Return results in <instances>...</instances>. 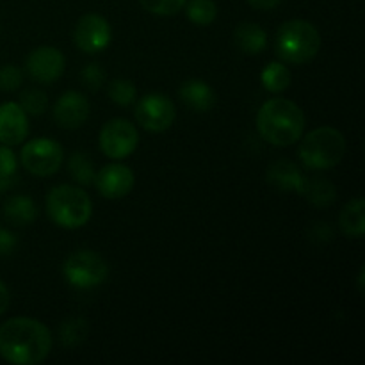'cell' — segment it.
Instances as JSON below:
<instances>
[{
	"label": "cell",
	"instance_id": "cell-1",
	"mask_svg": "<svg viewBox=\"0 0 365 365\" xmlns=\"http://www.w3.org/2000/svg\"><path fill=\"white\" fill-rule=\"evenodd\" d=\"M52 349L50 330L32 317H13L0 327V356L13 365L41 364Z\"/></svg>",
	"mask_w": 365,
	"mask_h": 365
},
{
	"label": "cell",
	"instance_id": "cell-2",
	"mask_svg": "<svg viewBox=\"0 0 365 365\" xmlns=\"http://www.w3.org/2000/svg\"><path fill=\"white\" fill-rule=\"evenodd\" d=\"M257 130L269 145L291 146L303 138L305 114L292 100L271 98L257 113Z\"/></svg>",
	"mask_w": 365,
	"mask_h": 365
},
{
	"label": "cell",
	"instance_id": "cell-3",
	"mask_svg": "<svg viewBox=\"0 0 365 365\" xmlns=\"http://www.w3.org/2000/svg\"><path fill=\"white\" fill-rule=\"evenodd\" d=\"M321 48V34L310 21L289 20L278 29L274 52L284 63L305 64L317 56Z\"/></svg>",
	"mask_w": 365,
	"mask_h": 365
},
{
	"label": "cell",
	"instance_id": "cell-4",
	"mask_svg": "<svg viewBox=\"0 0 365 365\" xmlns=\"http://www.w3.org/2000/svg\"><path fill=\"white\" fill-rule=\"evenodd\" d=\"M45 209L57 227L75 230L91 220L93 202L88 192L75 185H57L46 195Z\"/></svg>",
	"mask_w": 365,
	"mask_h": 365
},
{
	"label": "cell",
	"instance_id": "cell-5",
	"mask_svg": "<svg viewBox=\"0 0 365 365\" xmlns=\"http://www.w3.org/2000/svg\"><path fill=\"white\" fill-rule=\"evenodd\" d=\"M346 153V138L334 127H319L303 138L299 160L310 171L331 170Z\"/></svg>",
	"mask_w": 365,
	"mask_h": 365
},
{
	"label": "cell",
	"instance_id": "cell-6",
	"mask_svg": "<svg viewBox=\"0 0 365 365\" xmlns=\"http://www.w3.org/2000/svg\"><path fill=\"white\" fill-rule=\"evenodd\" d=\"M63 274L68 284L73 287L93 289L107 280L109 266L98 253L89 252V250H78L64 260Z\"/></svg>",
	"mask_w": 365,
	"mask_h": 365
},
{
	"label": "cell",
	"instance_id": "cell-7",
	"mask_svg": "<svg viewBox=\"0 0 365 365\" xmlns=\"http://www.w3.org/2000/svg\"><path fill=\"white\" fill-rule=\"evenodd\" d=\"M21 166L36 177H50L63 166V146L48 138H38L25 143L20 152Z\"/></svg>",
	"mask_w": 365,
	"mask_h": 365
},
{
	"label": "cell",
	"instance_id": "cell-8",
	"mask_svg": "<svg viewBox=\"0 0 365 365\" xmlns=\"http://www.w3.org/2000/svg\"><path fill=\"white\" fill-rule=\"evenodd\" d=\"M100 150L109 159H127L135 152L139 145V134L134 123L123 118L107 121L100 130Z\"/></svg>",
	"mask_w": 365,
	"mask_h": 365
},
{
	"label": "cell",
	"instance_id": "cell-9",
	"mask_svg": "<svg viewBox=\"0 0 365 365\" xmlns=\"http://www.w3.org/2000/svg\"><path fill=\"white\" fill-rule=\"evenodd\" d=\"M134 116L145 130L160 134V132L168 130L173 125L175 118H177V109H175V103L166 95L150 93V95H145L139 100L138 106H135Z\"/></svg>",
	"mask_w": 365,
	"mask_h": 365
},
{
	"label": "cell",
	"instance_id": "cell-10",
	"mask_svg": "<svg viewBox=\"0 0 365 365\" xmlns=\"http://www.w3.org/2000/svg\"><path fill=\"white\" fill-rule=\"evenodd\" d=\"M110 39H113V29L102 14L88 13L78 18L73 31V43L81 52H102L109 46Z\"/></svg>",
	"mask_w": 365,
	"mask_h": 365
},
{
	"label": "cell",
	"instance_id": "cell-11",
	"mask_svg": "<svg viewBox=\"0 0 365 365\" xmlns=\"http://www.w3.org/2000/svg\"><path fill=\"white\" fill-rule=\"evenodd\" d=\"M64 66H66V61H64L63 52L56 46H38L27 57L29 75L41 84L56 82L64 73Z\"/></svg>",
	"mask_w": 365,
	"mask_h": 365
},
{
	"label": "cell",
	"instance_id": "cell-12",
	"mask_svg": "<svg viewBox=\"0 0 365 365\" xmlns=\"http://www.w3.org/2000/svg\"><path fill=\"white\" fill-rule=\"evenodd\" d=\"M134 171L130 168L123 166V164H107L103 166L98 173L95 175V182L93 184L96 185L100 195L103 198L109 200H120L125 198L128 192L134 187Z\"/></svg>",
	"mask_w": 365,
	"mask_h": 365
},
{
	"label": "cell",
	"instance_id": "cell-13",
	"mask_svg": "<svg viewBox=\"0 0 365 365\" xmlns=\"http://www.w3.org/2000/svg\"><path fill=\"white\" fill-rule=\"evenodd\" d=\"M89 118V102L78 91H66L53 106V120L61 128L75 130L82 127Z\"/></svg>",
	"mask_w": 365,
	"mask_h": 365
},
{
	"label": "cell",
	"instance_id": "cell-14",
	"mask_svg": "<svg viewBox=\"0 0 365 365\" xmlns=\"http://www.w3.org/2000/svg\"><path fill=\"white\" fill-rule=\"evenodd\" d=\"M27 134L29 118L20 103H0V143L6 146H16L24 143Z\"/></svg>",
	"mask_w": 365,
	"mask_h": 365
},
{
	"label": "cell",
	"instance_id": "cell-15",
	"mask_svg": "<svg viewBox=\"0 0 365 365\" xmlns=\"http://www.w3.org/2000/svg\"><path fill=\"white\" fill-rule=\"evenodd\" d=\"M182 102L189 107V109L196 110V113H207L216 103V93L210 88L207 82L200 81V78H191L182 84L178 89Z\"/></svg>",
	"mask_w": 365,
	"mask_h": 365
},
{
	"label": "cell",
	"instance_id": "cell-16",
	"mask_svg": "<svg viewBox=\"0 0 365 365\" xmlns=\"http://www.w3.org/2000/svg\"><path fill=\"white\" fill-rule=\"evenodd\" d=\"M267 180L274 187L284 189V191H296L298 195H302L303 185H305V177L289 160H277L271 164L267 170Z\"/></svg>",
	"mask_w": 365,
	"mask_h": 365
},
{
	"label": "cell",
	"instance_id": "cell-17",
	"mask_svg": "<svg viewBox=\"0 0 365 365\" xmlns=\"http://www.w3.org/2000/svg\"><path fill=\"white\" fill-rule=\"evenodd\" d=\"M234 39L239 50L245 53H250V56H257L267 45L266 31L260 25L250 24V21H245V24H241L235 29Z\"/></svg>",
	"mask_w": 365,
	"mask_h": 365
},
{
	"label": "cell",
	"instance_id": "cell-18",
	"mask_svg": "<svg viewBox=\"0 0 365 365\" xmlns=\"http://www.w3.org/2000/svg\"><path fill=\"white\" fill-rule=\"evenodd\" d=\"M4 216L9 223L16 225V227H24V225L34 223L36 217H38V207L29 196H11L4 203Z\"/></svg>",
	"mask_w": 365,
	"mask_h": 365
},
{
	"label": "cell",
	"instance_id": "cell-19",
	"mask_svg": "<svg viewBox=\"0 0 365 365\" xmlns=\"http://www.w3.org/2000/svg\"><path fill=\"white\" fill-rule=\"evenodd\" d=\"M365 203L364 198H355L342 209L341 217H339V225H341L342 232L349 237L360 239L365 232Z\"/></svg>",
	"mask_w": 365,
	"mask_h": 365
},
{
	"label": "cell",
	"instance_id": "cell-20",
	"mask_svg": "<svg viewBox=\"0 0 365 365\" xmlns=\"http://www.w3.org/2000/svg\"><path fill=\"white\" fill-rule=\"evenodd\" d=\"M303 196H307L312 205L316 207H328L334 203L337 191H335L334 184L327 178L314 177V178H305V185H303Z\"/></svg>",
	"mask_w": 365,
	"mask_h": 365
},
{
	"label": "cell",
	"instance_id": "cell-21",
	"mask_svg": "<svg viewBox=\"0 0 365 365\" xmlns=\"http://www.w3.org/2000/svg\"><path fill=\"white\" fill-rule=\"evenodd\" d=\"M260 81H262V86L269 93H282L291 86L292 75L291 70L284 63L273 61V63H269L262 70Z\"/></svg>",
	"mask_w": 365,
	"mask_h": 365
},
{
	"label": "cell",
	"instance_id": "cell-22",
	"mask_svg": "<svg viewBox=\"0 0 365 365\" xmlns=\"http://www.w3.org/2000/svg\"><path fill=\"white\" fill-rule=\"evenodd\" d=\"M88 321L84 317H71V319L64 321L59 328V337L66 348H75V346L82 344L88 337Z\"/></svg>",
	"mask_w": 365,
	"mask_h": 365
},
{
	"label": "cell",
	"instance_id": "cell-23",
	"mask_svg": "<svg viewBox=\"0 0 365 365\" xmlns=\"http://www.w3.org/2000/svg\"><path fill=\"white\" fill-rule=\"evenodd\" d=\"M185 4H187V7H185L187 18L195 25L207 27L216 20L217 6L214 0H189Z\"/></svg>",
	"mask_w": 365,
	"mask_h": 365
},
{
	"label": "cell",
	"instance_id": "cell-24",
	"mask_svg": "<svg viewBox=\"0 0 365 365\" xmlns=\"http://www.w3.org/2000/svg\"><path fill=\"white\" fill-rule=\"evenodd\" d=\"M68 166H70L71 177L81 185H91L95 182L96 173L93 168V160L84 152H75L68 160Z\"/></svg>",
	"mask_w": 365,
	"mask_h": 365
},
{
	"label": "cell",
	"instance_id": "cell-25",
	"mask_svg": "<svg viewBox=\"0 0 365 365\" xmlns=\"http://www.w3.org/2000/svg\"><path fill=\"white\" fill-rule=\"evenodd\" d=\"M109 98L118 106H132L138 98V89H135L134 82L127 81V78H114L109 84Z\"/></svg>",
	"mask_w": 365,
	"mask_h": 365
},
{
	"label": "cell",
	"instance_id": "cell-26",
	"mask_svg": "<svg viewBox=\"0 0 365 365\" xmlns=\"http://www.w3.org/2000/svg\"><path fill=\"white\" fill-rule=\"evenodd\" d=\"M21 109L27 114H32V116H39L46 110L48 107V98H46L45 93L41 89H27L20 95Z\"/></svg>",
	"mask_w": 365,
	"mask_h": 365
},
{
	"label": "cell",
	"instance_id": "cell-27",
	"mask_svg": "<svg viewBox=\"0 0 365 365\" xmlns=\"http://www.w3.org/2000/svg\"><path fill=\"white\" fill-rule=\"evenodd\" d=\"M16 157L11 152L9 146H0V191H6V189L13 184V178L14 175H16Z\"/></svg>",
	"mask_w": 365,
	"mask_h": 365
},
{
	"label": "cell",
	"instance_id": "cell-28",
	"mask_svg": "<svg viewBox=\"0 0 365 365\" xmlns=\"http://www.w3.org/2000/svg\"><path fill=\"white\" fill-rule=\"evenodd\" d=\"M185 2L187 0H139L148 13L157 16H173L185 6Z\"/></svg>",
	"mask_w": 365,
	"mask_h": 365
},
{
	"label": "cell",
	"instance_id": "cell-29",
	"mask_svg": "<svg viewBox=\"0 0 365 365\" xmlns=\"http://www.w3.org/2000/svg\"><path fill=\"white\" fill-rule=\"evenodd\" d=\"M24 81V71L14 64H6L0 68V89L2 91H16Z\"/></svg>",
	"mask_w": 365,
	"mask_h": 365
},
{
	"label": "cell",
	"instance_id": "cell-30",
	"mask_svg": "<svg viewBox=\"0 0 365 365\" xmlns=\"http://www.w3.org/2000/svg\"><path fill=\"white\" fill-rule=\"evenodd\" d=\"M81 75H82V81H84V84L88 86L89 89H93V91H95V89H98L100 86L103 84V70L100 68V64H95V63L88 64V66L82 70Z\"/></svg>",
	"mask_w": 365,
	"mask_h": 365
},
{
	"label": "cell",
	"instance_id": "cell-31",
	"mask_svg": "<svg viewBox=\"0 0 365 365\" xmlns=\"http://www.w3.org/2000/svg\"><path fill=\"white\" fill-rule=\"evenodd\" d=\"M16 248V235L9 230L0 228V257H7Z\"/></svg>",
	"mask_w": 365,
	"mask_h": 365
},
{
	"label": "cell",
	"instance_id": "cell-32",
	"mask_svg": "<svg viewBox=\"0 0 365 365\" xmlns=\"http://www.w3.org/2000/svg\"><path fill=\"white\" fill-rule=\"evenodd\" d=\"M246 2L257 11H269L274 9L277 6H280L282 0H246Z\"/></svg>",
	"mask_w": 365,
	"mask_h": 365
},
{
	"label": "cell",
	"instance_id": "cell-33",
	"mask_svg": "<svg viewBox=\"0 0 365 365\" xmlns=\"http://www.w3.org/2000/svg\"><path fill=\"white\" fill-rule=\"evenodd\" d=\"M9 302H11L9 289H7L6 285L0 282V316H2V314L7 310V307H9Z\"/></svg>",
	"mask_w": 365,
	"mask_h": 365
},
{
	"label": "cell",
	"instance_id": "cell-34",
	"mask_svg": "<svg viewBox=\"0 0 365 365\" xmlns=\"http://www.w3.org/2000/svg\"><path fill=\"white\" fill-rule=\"evenodd\" d=\"M359 291L364 292V267L360 269V274H359Z\"/></svg>",
	"mask_w": 365,
	"mask_h": 365
}]
</instances>
